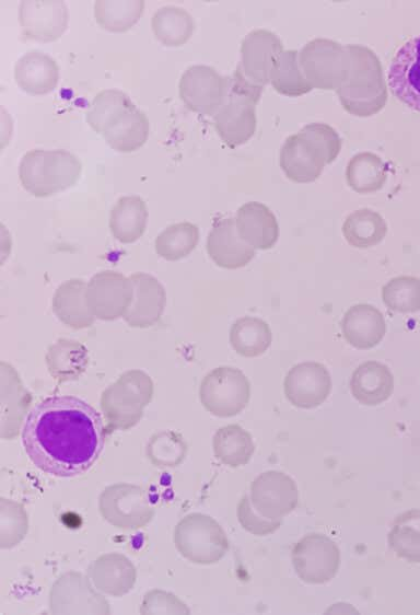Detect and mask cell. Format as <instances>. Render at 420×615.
Here are the masks:
<instances>
[{"label": "cell", "instance_id": "cell-1", "mask_svg": "<svg viewBox=\"0 0 420 615\" xmlns=\"http://www.w3.org/2000/svg\"><path fill=\"white\" fill-rule=\"evenodd\" d=\"M22 444L32 463L57 477L86 472L101 455L105 427L101 415L81 398L51 396L26 416Z\"/></svg>", "mask_w": 420, "mask_h": 615}, {"label": "cell", "instance_id": "cell-2", "mask_svg": "<svg viewBox=\"0 0 420 615\" xmlns=\"http://www.w3.org/2000/svg\"><path fill=\"white\" fill-rule=\"evenodd\" d=\"M85 120L113 150L122 153L140 149L150 132L147 115L117 89L98 92L90 103Z\"/></svg>", "mask_w": 420, "mask_h": 615}, {"label": "cell", "instance_id": "cell-3", "mask_svg": "<svg viewBox=\"0 0 420 615\" xmlns=\"http://www.w3.org/2000/svg\"><path fill=\"white\" fill-rule=\"evenodd\" d=\"M350 57L347 81L336 90L346 112L358 117L377 114L387 103V85L382 63L375 53L366 46L346 45Z\"/></svg>", "mask_w": 420, "mask_h": 615}, {"label": "cell", "instance_id": "cell-4", "mask_svg": "<svg viewBox=\"0 0 420 615\" xmlns=\"http://www.w3.org/2000/svg\"><path fill=\"white\" fill-rule=\"evenodd\" d=\"M81 161L63 149H33L21 158L19 179L32 196L44 198L72 187L80 178Z\"/></svg>", "mask_w": 420, "mask_h": 615}, {"label": "cell", "instance_id": "cell-5", "mask_svg": "<svg viewBox=\"0 0 420 615\" xmlns=\"http://www.w3.org/2000/svg\"><path fill=\"white\" fill-rule=\"evenodd\" d=\"M264 88L249 82L236 67L230 78V92L225 104L212 117L213 127L230 148L247 142L257 126L256 105Z\"/></svg>", "mask_w": 420, "mask_h": 615}, {"label": "cell", "instance_id": "cell-6", "mask_svg": "<svg viewBox=\"0 0 420 615\" xmlns=\"http://www.w3.org/2000/svg\"><path fill=\"white\" fill-rule=\"evenodd\" d=\"M153 397V382L144 371L124 372L101 395V409L112 429L127 430L142 418Z\"/></svg>", "mask_w": 420, "mask_h": 615}, {"label": "cell", "instance_id": "cell-7", "mask_svg": "<svg viewBox=\"0 0 420 615\" xmlns=\"http://www.w3.org/2000/svg\"><path fill=\"white\" fill-rule=\"evenodd\" d=\"M174 543L179 554L191 562L211 565L229 550V539L221 525L203 513H190L174 530Z\"/></svg>", "mask_w": 420, "mask_h": 615}, {"label": "cell", "instance_id": "cell-8", "mask_svg": "<svg viewBox=\"0 0 420 615\" xmlns=\"http://www.w3.org/2000/svg\"><path fill=\"white\" fill-rule=\"evenodd\" d=\"M301 71L314 89L338 90L348 79L350 57L346 45L328 38H315L299 51Z\"/></svg>", "mask_w": 420, "mask_h": 615}, {"label": "cell", "instance_id": "cell-9", "mask_svg": "<svg viewBox=\"0 0 420 615\" xmlns=\"http://www.w3.org/2000/svg\"><path fill=\"white\" fill-rule=\"evenodd\" d=\"M250 383L242 370L222 365L205 375L199 401L210 414L226 418L238 415L248 404Z\"/></svg>", "mask_w": 420, "mask_h": 615}, {"label": "cell", "instance_id": "cell-10", "mask_svg": "<svg viewBox=\"0 0 420 615\" xmlns=\"http://www.w3.org/2000/svg\"><path fill=\"white\" fill-rule=\"evenodd\" d=\"M340 549L335 541L323 533H308L291 550V561L298 577L305 583L324 584L337 575Z\"/></svg>", "mask_w": 420, "mask_h": 615}, {"label": "cell", "instance_id": "cell-11", "mask_svg": "<svg viewBox=\"0 0 420 615\" xmlns=\"http://www.w3.org/2000/svg\"><path fill=\"white\" fill-rule=\"evenodd\" d=\"M336 159L319 143L304 126L284 140L279 155V165L284 175L295 183L316 181L324 167Z\"/></svg>", "mask_w": 420, "mask_h": 615}, {"label": "cell", "instance_id": "cell-12", "mask_svg": "<svg viewBox=\"0 0 420 615\" xmlns=\"http://www.w3.org/2000/svg\"><path fill=\"white\" fill-rule=\"evenodd\" d=\"M230 92V79L206 65L188 67L178 83L182 102L190 111L214 116L225 104Z\"/></svg>", "mask_w": 420, "mask_h": 615}, {"label": "cell", "instance_id": "cell-13", "mask_svg": "<svg viewBox=\"0 0 420 615\" xmlns=\"http://www.w3.org/2000/svg\"><path fill=\"white\" fill-rule=\"evenodd\" d=\"M98 507L107 522L124 530L143 527L154 514L147 492L130 484H116L105 488L100 496Z\"/></svg>", "mask_w": 420, "mask_h": 615}, {"label": "cell", "instance_id": "cell-14", "mask_svg": "<svg viewBox=\"0 0 420 615\" xmlns=\"http://www.w3.org/2000/svg\"><path fill=\"white\" fill-rule=\"evenodd\" d=\"M133 298L129 276L115 270H102L86 282L85 302L92 315L101 321H116L125 316Z\"/></svg>", "mask_w": 420, "mask_h": 615}, {"label": "cell", "instance_id": "cell-15", "mask_svg": "<svg viewBox=\"0 0 420 615\" xmlns=\"http://www.w3.org/2000/svg\"><path fill=\"white\" fill-rule=\"evenodd\" d=\"M252 506L269 520H282L299 504L300 494L294 479L280 471L259 474L250 485Z\"/></svg>", "mask_w": 420, "mask_h": 615}, {"label": "cell", "instance_id": "cell-16", "mask_svg": "<svg viewBox=\"0 0 420 615\" xmlns=\"http://www.w3.org/2000/svg\"><path fill=\"white\" fill-rule=\"evenodd\" d=\"M331 386L329 371L323 363L315 361L293 365L283 381L285 398L303 409L320 406L328 398Z\"/></svg>", "mask_w": 420, "mask_h": 615}, {"label": "cell", "instance_id": "cell-17", "mask_svg": "<svg viewBox=\"0 0 420 615\" xmlns=\"http://www.w3.org/2000/svg\"><path fill=\"white\" fill-rule=\"evenodd\" d=\"M387 83L397 100L420 112V34L396 51L388 67Z\"/></svg>", "mask_w": 420, "mask_h": 615}, {"label": "cell", "instance_id": "cell-18", "mask_svg": "<svg viewBox=\"0 0 420 615\" xmlns=\"http://www.w3.org/2000/svg\"><path fill=\"white\" fill-rule=\"evenodd\" d=\"M281 39L264 28L250 31L241 43L242 74L252 83L265 88L278 56L283 51Z\"/></svg>", "mask_w": 420, "mask_h": 615}, {"label": "cell", "instance_id": "cell-19", "mask_svg": "<svg viewBox=\"0 0 420 615\" xmlns=\"http://www.w3.org/2000/svg\"><path fill=\"white\" fill-rule=\"evenodd\" d=\"M22 36L37 42H54L68 27L69 13L63 1H22L19 7Z\"/></svg>", "mask_w": 420, "mask_h": 615}, {"label": "cell", "instance_id": "cell-20", "mask_svg": "<svg viewBox=\"0 0 420 615\" xmlns=\"http://www.w3.org/2000/svg\"><path fill=\"white\" fill-rule=\"evenodd\" d=\"M133 287L131 304L122 317L133 328L155 325L163 315L166 292L163 285L152 275L137 271L129 276Z\"/></svg>", "mask_w": 420, "mask_h": 615}, {"label": "cell", "instance_id": "cell-21", "mask_svg": "<svg viewBox=\"0 0 420 615\" xmlns=\"http://www.w3.org/2000/svg\"><path fill=\"white\" fill-rule=\"evenodd\" d=\"M206 250L212 262L224 269L242 268L256 255L255 248L240 237L235 219L230 217L213 220Z\"/></svg>", "mask_w": 420, "mask_h": 615}, {"label": "cell", "instance_id": "cell-22", "mask_svg": "<svg viewBox=\"0 0 420 615\" xmlns=\"http://www.w3.org/2000/svg\"><path fill=\"white\" fill-rule=\"evenodd\" d=\"M235 225L240 237L255 250L271 248L279 237L275 213L258 201L245 202L237 209Z\"/></svg>", "mask_w": 420, "mask_h": 615}, {"label": "cell", "instance_id": "cell-23", "mask_svg": "<svg viewBox=\"0 0 420 615\" xmlns=\"http://www.w3.org/2000/svg\"><path fill=\"white\" fill-rule=\"evenodd\" d=\"M383 313L375 306L360 303L349 308L341 321V332L348 344L360 350L378 345L386 334Z\"/></svg>", "mask_w": 420, "mask_h": 615}, {"label": "cell", "instance_id": "cell-24", "mask_svg": "<svg viewBox=\"0 0 420 615\" xmlns=\"http://www.w3.org/2000/svg\"><path fill=\"white\" fill-rule=\"evenodd\" d=\"M14 80L18 86L30 95H46L58 84L59 67L49 55L32 50L15 62Z\"/></svg>", "mask_w": 420, "mask_h": 615}, {"label": "cell", "instance_id": "cell-25", "mask_svg": "<svg viewBox=\"0 0 420 615\" xmlns=\"http://www.w3.org/2000/svg\"><path fill=\"white\" fill-rule=\"evenodd\" d=\"M349 386L357 402L365 406H376L393 394L394 376L386 364L369 360L354 369Z\"/></svg>", "mask_w": 420, "mask_h": 615}, {"label": "cell", "instance_id": "cell-26", "mask_svg": "<svg viewBox=\"0 0 420 615\" xmlns=\"http://www.w3.org/2000/svg\"><path fill=\"white\" fill-rule=\"evenodd\" d=\"M86 282L72 278L58 286L52 295V311L66 326L83 329L93 325L96 320L85 302Z\"/></svg>", "mask_w": 420, "mask_h": 615}, {"label": "cell", "instance_id": "cell-27", "mask_svg": "<svg viewBox=\"0 0 420 615\" xmlns=\"http://www.w3.org/2000/svg\"><path fill=\"white\" fill-rule=\"evenodd\" d=\"M148 218L149 211L143 198L137 195L122 196L109 212L110 234L120 243H135L143 235Z\"/></svg>", "mask_w": 420, "mask_h": 615}, {"label": "cell", "instance_id": "cell-28", "mask_svg": "<svg viewBox=\"0 0 420 615\" xmlns=\"http://www.w3.org/2000/svg\"><path fill=\"white\" fill-rule=\"evenodd\" d=\"M30 393L23 387L20 376L15 369L2 361L1 362V417L3 428L9 423L7 430L2 432V438H13L19 431L25 411L30 406Z\"/></svg>", "mask_w": 420, "mask_h": 615}, {"label": "cell", "instance_id": "cell-29", "mask_svg": "<svg viewBox=\"0 0 420 615\" xmlns=\"http://www.w3.org/2000/svg\"><path fill=\"white\" fill-rule=\"evenodd\" d=\"M49 374L59 382L78 379L89 364V351L78 340L59 338L45 356Z\"/></svg>", "mask_w": 420, "mask_h": 615}, {"label": "cell", "instance_id": "cell-30", "mask_svg": "<svg viewBox=\"0 0 420 615\" xmlns=\"http://www.w3.org/2000/svg\"><path fill=\"white\" fill-rule=\"evenodd\" d=\"M155 38L166 47H179L192 36L196 23L184 8L165 5L158 9L151 19Z\"/></svg>", "mask_w": 420, "mask_h": 615}, {"label": "cell", "instance_id": "cell-31", "mask_svg": "<svg viewBox=\"0 0 420 615\" xmlns=\"http://www.w3.org/2000/svg\"><path fill=\"white\" fill-rule=\"evenodd\" d=\"M229 341L232 349L242 357L254 358L262 355L272 341L267 322L255 316H242L230 328Z\"/></svg>", "mask_w": 420, "mask_h": 615}, {"label": "cell", "instance_id": "cell-32", "mask_svg": "<svg viewBox=\"0 0 420 615\" xmlns=\"http://www.w3.org/2000/svg\"><path fill=\"white\" fill-rule=\"evenodd\" d=\"M346 182L359 194L380 190L387 181V166L382 158L373 152L354 154L346 166Z\"/></svg>", "mask_w": 420, "mask_h": 615}, {"label": "cell", "instance_id": "cell-33", "mask_svg": "<svg viewBox=\"0 0 420 615\" xmlns=\"http://www.w3.org/2000/svg\"><path fill=\"white\" fill-rule=\"evenodd\" d=\"M212 445L217 460L230 467L247 464L255 451L250 433L235 423L218 429Z\"/></svg>", "mask_w": 420, "mask_h": 615}, {"label": "cell", "instance_id": "cell-34", "mask_svg": "<svg viewBox=\"0 0 420 615\" xmlns=\"http://www.w3.org/2000/svg\"><path fill=\"white\" fill-rule=\"evenodd\" d=\"M341 230L348 244L368 248L377 245L386 236L387 223L378 212L361 208L347 216Z\"/></svg>", "mask_w": 420, "mask_h": 615}, {"label": "cell", "instance_id": "cell-35", "mask_svg": "<svg viewBox=\"0 0 420 615\" xmlns=\"http://www.w3.org/2000/svg\"><path fill=\"white\" fill-rule=\"evenodd\" d=\"M387 543L397 557L420 564V510L398 515L388 532Z\"/></svg>", "mask_w": 420, "mask_h": 615}, {"label": "cell", "instance_id": "cell-36", "mask_svg": "<svg viewBox=\"0 0 420 615\" xmlns=\"http://www.w3.org/2000/svg\"><path fill=\"white\" fill-rule=\"evenodd\" d=\"M199 229L183 221L166 227L154 240L155 253L165 260L176 262L187 257L198 245Z\"/></svg>", "mask_w": 420, "mask_h": 615}, {"label": "cell", "instance_id": "cell-37", "mask_svg": "<svg viewBox=\"0 0 420 615\" xmlns=\"http://www.w3.org/2000/svg\"><path fill=\"white\" fill-rule=\"evenodd\" d=\"M269 83L278 93L291 97L304 95L313 89L301 71L299 51L293 49L283 50L278 56Z\"/></svg>", "mask_w": 420, "mask_h": 615}, {"label": "cell", "instance_id": "cell-38", "mask_svg": "<svg viewBox=\"0 0 420 615\" xmlns=\"http://www.w3.org/2000/svg\"><path fill=\"white\" fill-rule=\"evenodd\" d=\"M144 1H104L94 3L96 23L106 31L121 33L130 30L142 16Z\"/></svg>", "mask_w": 420, "mask_h": 615}, {"label": "cell", "instance_id": "cell-39", "mask_svg": "<svg viewBox=\"0 0 420 615\" xmlns=\"http://www.w3.org/2000/svg\"><path fill=\"white\" fill-rule=\"evenodd\" d=\"M384 304L394 312L415 313L420 311V279L413 276H398L382 288Z\"/></svg>", "mask_w": 420, "mask_h": 615}, {"label": "cell", "instance_id": "cell-40", "mask_svg": "<svg viewBox=\"0 0 420 615\" xmlns=\"http://www.w3.org/2000/svg\"><path fill=\"white\" fill-rule=\"evenodd\" d=\"M183 437L172 430L154 433L147 445V455L155 466H176L186 454Z\"/></svg>", "mask_w": 420, "mask_h": 615}, {"label": "cell", "instance_id": "cell-41", "mask_svg": "<svg viewBox=\"0 0 420 615\" xmlns=\"http://www.w3.org/2000/svg\"><path fill=\"white\" fill-rule=\"evenodd\" d=\"M237 518L243 529L257 536L275 533L282 523L281 520H269L259 514L247 495L243 496L238 503Z\"/></svg>", "mask_w": 420, "mask_h": 615}]
</instances>
